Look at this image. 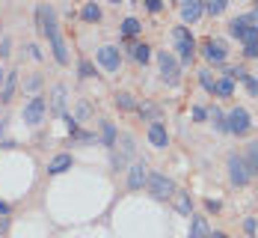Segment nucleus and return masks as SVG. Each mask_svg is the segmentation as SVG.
Masks as SVG:
<instances>
[{
  "mask_svg": "<svg viewBox=\"0 0 258 238\" xmlns=\"http://www.w3.org/2000/svg\"><path fill=\"white\" fill-rule=\"evenodd\" d=\"M202 6H205V12H211V15H220V12L226 9V0H208Z\"/></svg>",
  "mask_w": 258,
  "mask_h": 238,
  "instance_id": "obj_26",
  "label": "nucleus"
},
{
  "mask_svg": "<svg viewBox=\"0 0 258 238\" xmlns=\"http://www.w3.org/2000/svg\"><path fill=\"white\" fill-rule=\"evenodd\" d=\"M27 51H30V57H33V60H42V51H39V45H27Z\"/></svg>",
  "mask_w": 258,
  "mask_h": 238,
  "instance_id": "obj_38",
  "label": "nucleus"
},
{
  "mask_svg": "<svg viewBox=\"0 0 258 238\" xmlns=\"http://www.w3.org/2000/svg\"><path fill=\"white\" fill-rule=\"evenodd\" d=\"M116 107H122V110H137V102H134V96L131 92H116Z\"/></svg>",
  "mask_w": 258,
  "mask_h": 238,
  "instance_id": "obj_23",
  "label": "nucleus"
},
{
  "mask_svg": "<svg viewBox=\"0 0 258 238\" xmlns=\"http://www.w3.org/2000/svg\"><path fill=\"white\" fill-rule=\"evenodd\" d=\"M72 155H56V158H51V164H48V176H59V173H66V170H72Z\"/></svg>",
  "mask_w": 258,
  "mask_h": 238,
  "instance_id": "obj_15",
  "label": "nucleus"
},
{
  "mask_svg": "<svg viewBox=\"0 0 258 238\" xmlns=\"http://www.w3.org/2000/svg\"><path fill=\"white\" fill-rule=\"evenodd\" d=\"M205 107H193V119H205Z\"/></svg>",
  "mask_w": 258,
  "mask_h": 238,
  "instance_id": "obj_40",
  "label": "nucleus"
},
{
  "mask_svg": "<svg viewBox=\"0 0 258 238\" xmlns=\"http://www.w3.org/2000/svg\"><path fill=\"white\" fill-rule=\"evenodd\" d=\"M36 18H39V30H42V36H48V39H53V36H59V24H56V12H53V6H39L36 9Z\"/></svg>",
  "mask_w": 258,
  "mask_h": 238,
  "instance_id": "obj_4",
  "label": "nucleus"
},
{
  "mask_svg": "<svg viewBox=\"0 0 258 238\" xmlns=\"http://www.w3.org/2000/svg\"><path fill=\"white\" fill-rule=\"evenodd\" d=\"M202 54H205L208 63H223V60H226V45H223V42L208 39L205 45H202Z\"/></svg>",
  "mask_w": 258,
  "mask_h": 238,
  "instance_id": "obj_12",
  "label": "nucleus"
},
{
  "mask_svg": "<svg viewBox=\"0 0 258 238\" xmlns=\"http://www.w3.org/2000/svg\"><path fill=\"white\" fill-rule=\"evenodd\" d=\"M137 110H140V116H143V119H152V122H157V119H155V116H157V107H152V105H140Z\"/></svg>",
  "mask_w": 258,
  "mask_h": 238,
  "instance_id": "obj_30",
  "label": "nucleus"
},
{
  "mask_svg": "<svg viewBox=\"0 0 258 238\" xmlns=\"http://www.w3.org/2000/svg\"><path fill=\"white\" fill-rule=\"evenodd\" d=\"M66 102H69V89L62 83H56L51 89V110L59 113V116H66Z\"/></svg>",
  "mask_w": 258,
  "mask_h": 238,
  "instance_id": "obj_11",
  "label": "nucleus"
},
{
  "mask_svg": "<svg viewBox=\"0 0 258 238\" xmlns=\"http://www.w3.org/2000/svg\"><path fill=\"white\" fill-rule=\"evenodd\" d=\"M146 182H149V170H146V164H131L128 167V187L131 191H143Z\"/></svg>",
  "mask_w": 258,
  "mask_h": 238,
  "instance_id": "obj_10",
  "label": "nucleus"
},
{
  "mask_svg": "<svg viewBox=\"0 0 258 238\" xmlns=\"http://www.w3.org/2000/svg\"><path fill=\"white\" fill-rule=\"evenodd\" d=\"M226 131H232V134L249 131V113L243 107H234V110L226 113Z\"/></svg>",
  "mask_w": 258,
  "mask_h": 238,
  "instance_id": "obj_7",
  "label": "nucleus"
},
{
  "mask_svg": "<svg viewBox=\"0 0 258 238\" xmlns=\"http://www.w3.org/2000/svg\"><path fill=\"white\" fill-rule=\"evenodd\" d=\"M9 54V39H0V57H6Z\"/></svg>",
  "mask_w": 258,
  "mask_h": 238,
  "instance_id": "obj_41",
  "label": "nucleus"
},
{
  "mask_svg": "<svg viewBox=\"0 0 258 238\" xmlns=\"http://www.w3.org/2000/svg\"><path fill=\"white\" fill-rule=\"evenodd\" d=\"M205 206H208V212H217V209H220V203H217V200H208Z\"/></svg>",
  "mask_w": 258,
  "mask_h": 238,
  "instance_id": "obj_43",
  "label": "nucleus"
},
{
  "mask_svg": "<svg viewBox=\"0 0 258 238\" xmlns=\"http://www.w3.org/2000/svg\"><path fill=\"white\" fill-rule=\"evenodd\" d=\"M78 75L80 78H95V66H92L89 60H83V63L78 66Z\"/></svg>",
  "mask_w": 258,
  "mask_h": 238,
  "instance_id": "obj_28",
  "label": "nucleus"
},
{
  "mask_svg": "<svg viewBox=\"0 0 258 238\" xmlns=\"http://www.w3.org/2000/svg\"><path fill=\"white\" fill-rule=\"evenodd\" d=\"M246 86H249V92H252V96H258V80L252 78V75H246Z\"/></svg>",
  "mask_w": 258,
  "mask_h": 238,
  "instance_id": "obj_36",
  "label": "nucleus"
},
{
  "mask_svg": "<svg viewBox=\"0 0 258 238\" xmlns=\"http://www.w3.org/2000/svg\"><path fill=\"white\" fill-rule=\"evenodd\" d=\"M45 110H48V102H45L42 96H33L24 105V122L27 125H39V122L45 119Z\"/></svg>",
  "mask_w": 258,
  "mask_h": 238,
  "instance_id": "obj_6",
  "label": "nucleus"
},
{
  "mask_svg": "<svg viewBox=\"0 0 258 238\" xmlns=\"http://www.w3.org/2000/svg\"><path fill=\"white\" fill-rule=\"evenodd\" d=\"M172 39H175V48H178V54H181V63L190 66V63H193V54H196V42H193L190 30H187V27H175V30H172Z\"/></svg>",
  "mask_w": 258,
  "mask_h": 238,
  "instance_id": "obj_1",
  "label": "nucleus"
},
{
  "mask_svg": "<svg viewBox=\"0 0 258 238\" xmlns=\"http://www.w3.org/2000/svg\"><path fill=\"white\" fill-rule=\"evenodd\" d=\"M243 229H246V232H255V220H252V217H246V220H243Z\"/></svg>",
  "mask_w": 258,
  "mask_h": 238,
  "instance_id": "obj_39",
  "label": "nucleus"
},
{
  "mask_svg": "<svg viewBox=\"0 0 258 238\" xmlns=\"http://www.w3.org/2000/svg\"><path fill=\"white\" fill-rule=\"evenodd\" d=\"M226 167H229V179H232V185H237V187H243L246 182H249V179H252L240 155H229V161H226Z\"/></svg>",
  "mask_w": 258,
  "mask_h": 238,
  "instance_id": "obj_5",
  "label": "nucleus"
},
{
  "mask_svg": "<svg viewBox=\"0 0 258 238\" xmlns=\"http://www.w3.org/2000/svg\"><path fill=\"white\" fill-rule=\"evenodd\" d=\"M9 212H12V209H9V206H6V203L0 200V214H3V217H9Z\"/></svg>",
  "mask_w": 258,
  "mask_h": 238,
  "instance_id": "obj_44",
  "label": "nucleus"
},
{
  "mask_svg": "<svg viewBox=\"0 0 258 238\" xmlns=\"http://www.w3.org/2000/svg\"><path fill=\"white\" fill-rule=\"evenodd\" d=\"M202 12H205V6H202L199 0H184V3H181V18H184V21H199Z\"/></svg>",
  "mask_w": 258,
  "mask_h": 238,
  "instance_id": "obj_14",
  "label": "nucleus"
},
{
  "mask_svg": "<svg viewBox=\"0 0 258 238\" xmlns=\"http://www.w3.org/2000/svg\"><path fill=\"white\" fill-rule=\"evenodd\" d=\"M15 86H18L15 72H6V78H3V89H0V102H3V105H9V102H12V96H15Z\"/></svg>",
  "mask_w": 258,
  "mask_h": 238,
  "instance_id": "obj_16",
  "label": "nucleus"
},
{
  "mask_svg": "<svg viewBox=\"0 0 258 238\" xmlns=\"http://www.w3.org/2000/svg\"><path fill=\"white\" fill-rule=\"evenodd\" d=\"M214 92H220V96H232V80L229 78L217 80V83H214Z\"/></svg>",
  "mask_w": 258,
  "mask_h": 238,
  "instance_id": "obj_27",
  "label": "nucleus"
},
{
  "mask_svg": "<svg viewBox=\"0 0 258 238\" xmlns=\"http://www.w3.org/2000/svg\"><path fill=\"white\" fill-rule=\"evenodd\" d=\"M116 143H122V158H125V161H128L134 152H137V146H134V137H131V134H122Z\"/></svg>",
  "mask_w": 258,
  "mask_h": 238,
  "instance_id": "obj_24",
  "label": "nucleus"
},
{
  "mask_svg": "<svg viewBox=\"0 0 258 238\" xmlns=\"http://www.w3.org/2000/svg\"><path fill=\"white\" fill-rule=\"evenodd\" d=\"M226 78L229 80H246V69H240V66H234V69H229V72H226Z\"/></svg>",
  "mask_w": 258,
  "mask_h": 238,
  "instance_id": "obj_31",
  "label": "nucleus"
},
{
  "mask_svg": "<svg viewBox=\"0 0 258 238\" xmlns=\"http://www.w3.org/2000/svg\"><path fill=\"white\" fill-rule=\"evenodd\" d=\"M243 164H246L249 176H258V140L246 143V158H243Z\"/></svg>",
  "mask_w": 258,
  "mask_h": 238,
  "instance_id": "obj_17",
  "label": "nucleus"
},
{
  "mask_svg": "<svg viewBox=\"0 0 258 238\" xmlns=\"http://www.w3.org/2000/svg\"><path fill=\"white\" fill-rule=\"evenodd\" d=\"M80 18H83V21H101V6H98V3H83Z\"/></svg>",
  "mask_w": 258,
  "mask_h": 238,
  "instance_id": "obj_21",
  "label": "nucleus"
},
{
  "mask_svg": "<svg viewBox=\"0 0 258 238\" xmlns=\"http://www.w3.org/2000/svg\"><path fill=\"white\" fill-rule=\"evenodd\" d=\"M157 66H160V78L166 80L169 86H172V83H178L181 66H178V60H175L169 51H157Z\"/></svg>",
  "mask_w": 258,
  "mask_h": 238,
  "instance_id": "obj_3",
  "label": "nucleus"
},
{
  "mask_svg": "<svg viewBox=\"0 0 258 238\" xmlns=\"http://www.w3.org/2000/svg\"><path fill=\"white\" fill-rule=\"evenodd\" d=\"M95 60L101 63L107 72H119V66H122V57H119V48H113V45H104L95 51Z\"/></svg>",
  "mask_w": 258,
  "mask_h": 238,
  "instance_id": "obj_8",
  "label": "nucleus"
},
{
  "mask_svg": "<svg viewBox=\"0 0 258 238\" xmlns=\"http://www.w3.org/2000/svg\"><path fill=\"white\" fill-rule=\"evenodd\" d=\"M75 140H80V143H92V140H95V134H89V131H75Z\"/></svg>",
  "mask_w": 258,
  "mask_h": 238,
  "instance_id": "obj_34",
  "label": "nucleus"
},
{
  "mask_svg": "<svg viewBox=\"0 0 258 238\" xmlns=\"http://www.w3.org/2000/svg\"><path fill=\"white\" fill-rule=\"evenodd\" d=\"M243 54H246V57H258V39L255 42H249V45L243 48Z\"/></svg>",
  "mask_w": 258,
  "mask_h": 238,
  "instance_id": "obj_35",
  "label": "nucleus"
},
{
  "mask_svg": "<svg viewBox=\"0 0 258 238\" xmlns=\"http://www.w3.org/2000/svg\"><path fill=\"white\" fill-rule=\"evenodd\" d=\"M6 226H9V217H0V235L6 232Z\"/></svg>",
  "mask_w": 258,
  "mask_h": 238,
  "instance_id": "obj_45",
  "label": "nucleus"
},
{
  "mask_svg": "<svg viewBox=\"0 0 258 238\" xmlns=\"http://www.w3.org/2000/svg\"><path fill=\"white\" fill-rule=\"evenodd\" d=\"M51 48H53V57H56V63H69V45H66V39L62 36H53L51 39Z\"/></svg>",
  "mask_w": 258,
  "mask_h": 238,
  "instance_id": "obj_19",
  "label": "nucleus"
},
{
  "mask_svg": "<svg viewBox=\"0 0 258 238\" xmlns=\"http://www.w3.org/2000/svg\"><path fill=\"white\" fill-rule=\"evenodd\" d=\"M229 27H232V36H234V39H240V42H246V45L258 39V30L249 24V18H234Z\"/></svg>",
  "mask_w": 258,
  "mask_h": 238,
  "instance_id": "obj_9",
  "label": "nucleus"
},
{
  "mask_svg": "<svg viewBox=\"0 0 258 238\" xmlns=\"http://www.w3.org/2000/svg\"><path fill=\"white\" fill-rule=\"evenodd\" d=\"M116 140H119V131H116V125L104 119V122H101V143L107 146V149H113V146H116Z\"/></svg>",
  "mask_w": 258,
  "mask_h": 238,
  "instance_id": "obj_18",
  "label": "nucleus"
},
{
  "mask_svg": "<svg viewBox=\"0 0 258 238\" xmlns=\"http://www.w3.org/2000/svg\"><path fill=\"white\" fill-rule=\"evenodd\" d=\"M146 187H149V194H152L155 200H169V197H175V185H172L163 173H149Z\"/></svg>",
  "mask_w": 258,
  "mask_h": 238,
  "instance_id": "obj_2",
  "label": "nucleus"
},
{
  "mask_svg": "<svg viewBox=\"0 0 258 238\" xmlns=\"http://www.w3.org/2000/svg\"><path fill=\"white\" fill-rule=\"evenodd\" d=\"M149 143H152L155 149H166V146H169V134H166V128H163L160 122H152V125H149Z\"/></svg>",
  "mask_w": 258,
  "mask_h": 238,
  "instance_id": "obj_13",
  "label": "nucleus"
},
{
  "mask_svg": "<svg viewBox=\"0 0 258 238\" xmlns=\"http://www.w3.org/2000/svg\"><path fill=\"white\" fill-rule=\"evenodd\" d=\"M199 80H202V86H205L208 92H214V80H211V72H199Z\"/></svg>",
  "mask_w": 258,
  "mask_h": 238,
  "instance_id": "obj_33",
  "label": "nucleus"
},
{
  "mask_svg": "<svg viewBox=\"0 0 258 238\" xmlns=\"http://www.w3.org/2000/svg\"><path fill=\"white\" fill-rule=\"evenodd\" d=\"M211 119H214V125H217L220 131H226V113H220V110H214V113H211Z\"/></svg>",
  "mask_w": 258,
  "mask_h": 238,
  "instance_id": "obj_32",
  "label": "nucleus"
},
{
  "mask_svg": "<svg viewBox=\"0 0 258 238\" xmlns=\"http://www.w3.org/2000/svg\"><path fill=\"white\" fill-rule=\"evenodd\" d=\"M140 30H143V24H140L137 18H125V21H122V33H125V36H137Z\"/></svg>",
  "mask_w": 258,
  "mask_h": 238,
  "instance_id": "obj_25",
  "label": "nucleus"
},
{
  "mask_svg": "<svg viewBox=\"0 0 258 238\" xmlns=\"http://www.w3.org/2000/svg\"><path fill=\"white\" fill-rule=\"evenodd\" d=\"M146 6H149V12H160V9H163V3H160V0H149Z\"/></svg>",
  "mask_w": 258,
  "mask_h": 238,
  "instance_id": "obj_37",
  "label": "nucleus"
},
{
  "mask_svg": "<svg viewBox=\"0 0 258 238\" xmlns=\"http://www.w3.org/2000/svg\"><path fill=\"white\" fill-rule=\"evenodd\" d=\"M39 83H42V78H30V80H27V89H36Z\"/></svg>",
  "mask_w": 258,
  "mask_h": 238,
  "instance_id": "obj_42",
  "label": "nucleus"
},
{
  "mask_svg": "<svg viewBox=\"0 0 258 238\" xmlns=\"http://www.w3.org/2000/svg\"><path fill=\"white\" fill-rule=\"evenodd\" d=\"M208 238H229V235H223V232H214V235H208Z\"/></svg>",
  "mask_w": 258,
  "mask_h": 238,
  "instance_id": "obj_46",
  "label": "nucleus"
},
{
  "mask_svg": "<svg viewBox=\"0 0 258 238\" xmlns=\"http://www.w3.org/2000/svg\"><path fill=\"white\" fill-rule=\"evenodd\" d=\"M131 57H134L137 63H149V57H152V48H149L146 42H134V45H131Z\"/></svg>",
  "mask_w": 258,
  "mask_h": 238,
  "instance_id": "obj_20",
  "label": "nucleus"
},
{
  "mask_svg": "<svg viewBox=\"0 0 258 238\" xmlns=\"http://www.w3.org/2000/svg\"><path fill=\"white\" fill-rule=\"evenodd\" d=\"M175 206L181 214H190V197L187 194H175Z\"/></svg>",
  "mask_w": 258,
  "mask_h": 238,
  "instance_id": "obj_29",
  "label": "nucleus"
},
{
  "mask_svg": "<svg viewBox=\"0 0 258 238\" xmlns=\"http://www.w3.org/2000/svg\"><path fill=\"white\" fill-rule=\"evenodd\" d=\"M190 238H208V223H205V217H193Z\"/></svg>",
  "mask_w": 258,
  "mask_h": 238,
  "instance_id": "obj_22",
  "label": "nucleus"
}]
</instances>
